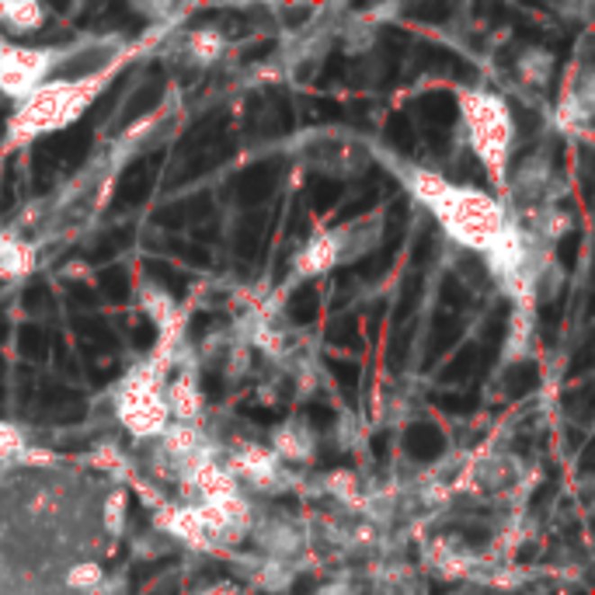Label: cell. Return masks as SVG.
<instances>
[{
    "instance_id": "obj_11",
    "label": "cell",
    "mask_w": 595,
    "mask_h": 595,
    "mask_svg": "<svg viewBox=\"0 0 595 595\" xmlns=\"http://www.w3.org/2000/svg\"><path fill=\"white\" fill-rule=\"evenodd\" d=\"M102 293L112 300V303H122V300H126V293H130L126 272H122V268H104L102 272Z\"/></svg>"
},
{
    "instance_id": "obj_23",
    "label": "cell",
    "mask_w": 595,
    "mask_h": 595,
    "mask_svg": "<svg viewBox=\"0 0 595 595\" xmlns=\"http://www.w3.org/2000/svg\"><path fill=\"white\" fill-rule=\"evenodd\" d=\"M7 331H11V324H7V317H4V313H0V341H4V338H7Z\"/></svg>"
},
{
    "instance_id": "obj_13",
    "label": "cell",
    "mask_w": 595,
    "mask_h": 595,
    "mask_svg": "<svg viewBox=\"0 0 595 595\" xmlns=\"http://www.w3.org/2000/svg\"><path fill=\"white\" fill-rule=\"evenodd\" d=\"M473 359H477V348L473 345H466V348H460V356L453 359V365H446V373H442V380H466L470 373H473Z\"/></svg>"
},
{
    "instance_id": "obj_9",
    "label": "cell",
    "mask_w": 595,
    "mask_h": 595,
    "mask_svg": "<svg viewBox=\"0 0 595 595\" xmlns=\"http://www.w3.org/2000/svg\"><path fill=\"white\" fill-rule=\"evenodd\" d=\"M432 356H439L446 352L449 345H456V338H460V328H456V320L449 317V313H436V320H432Z\"/></svg>"
},
{
    "instance_id": "obj_3",
    "label": "cell",
    "mask_w": 595,
    "mask_h": 595,
    "mask_svg": "<svg viewBox=\"0 0 595 595\" xmlns=\"http://www.w3.org/2000/svg\"><path fill=\"white\" fill-rule=\"evenodd\" d=\"M150 182H154V167H147V164L130 167V171L122 175V185H119V203H122V206L140 203V199L150 192Z\"/></svg>"
},
{
    "instance_id": "obj_4",
    "label": "cell",
    "mask_w": 595,
    "mask_h": 595,
    "mask_svg": "<svg viewBox=\"0 0 595 595\" xmlns=\"http://www.w3.org/2000/svg\"><path fill=\"white\" fill-rule=\"evenodd\" d=\"M261 237H265V216H248L240 227H237V237H233V248L240 258H255L261 251Z\"/></svg>"
},
{
    "instance_id": "obj_21",
    "label": "cell",
    "mask_w": 595,
    "mask_h": 595,
    "mask_svg": "<svg viewBox=\"0 0 595 595\" xmlns=\"http://www.w3.org/2000/svg\"><path fill=\"white\" fill-rule=\"evenodd\" d=\"M150 341H154V328L150 324H140L136 328V345H150Z\"/></svg>"
},
{
    "instance_id": "obj_14",
    "label": "cell",
    "mask_w": 595,
    "mask_h": 595,
    "mask_svg": "<svg viewBox=\"0 0 595 595\" xmlns=\"http://www.w3.org/2000/svg\"><path fill=\"white\" fill-rule=\"evenodd\" d=\"M387 136L393 147H401V150H411L414 147V132H411V122H408V115H393L387 126Z\"/></svg>"
},
{
    "instance_id": "obj_22",
    "label": "cell",
    "mask_w": 595,
    "mask_h": 595,
    "mask_svg": "<svg viewBox=\"0 0 595 595\" xmlns=\"http://www.w3.org/2000/svg\"><path fill=\"white\" fill-rule=\"evenodd\" d=\"M574 248H578V233H571L568 240H564V258H574Z\"/></svg>"
},
{
    "instance_id": "obj_10",
    "label": "cell",
    "mask_w": 595,
    "mask_h": 595,
    "mask_svg": "<svg viewBox=\"0 0 595 595\" xmlns=\"http://www.w3.org/2000/svg\"><path fill=\"white\" fill-rule=\"evenodd\" d=\"M157 98H160V80L143 84V87L132 95V102L126 104V119H136V115H143V112H150L157 104Z\"/></svg>"
},
{
    "instance_id": "obj_2",
    "label": "cell",
    "mask_w": 595,
    "mask_h": 595,
    "mask_svg": "<svg viewBox=\"0 0 595 595\" xmlns=\"http://www.w3.org/2000/svg\"><path fill=\"white\" fill-rule=\"evenodd\" d=\"M404 449L411 453L414 460H436V456L442 453V436L432 428V425L414 421L411 428L404 432Z\"/></svg>"
},
{
    "instance_id": "obj_7",
    "label": "cell",
    "mask_w": 595,
    "mask_h": 595,
    "mask_svg": "<svg viewBox=\"0 0 595 595\" xmlns=\"http://www.w3.org/2000/svg\"><path fill=\"white\" fill-rule=\"evenodd\" d=\"M421 104H425V119L432 126H449L456 119V102L449 95H428Z\"/></svg>"
},
{
    "instance_id": "obj_5",
    "label": "cell",
    "mask_w": 595,
    "mask_h": 595,
    "mask_svg": "<svg viewBox=\"0 0 595 595\" xmlns=\"http://www.w3.org/2000/svg\"><path fill=\"white\" fill-rule=\"evenodd\" d=\"M289 317H293L296 324L317 320V289H313V285H300V289L293 293V300H289Z\"/></svg>"
},
{
    "instance_id": "obj_20",
    "label": "cell",
    "mask_w": 595,
    "mask_h": 595,
    "mask_svg": "<svg viewBox=\"0 0 595 595\" xmlns=\"http://www.w3.org/2000/svg\"><path fill=\"white\" fill-rule=\"evenodd\" d=\"M335 376L348 390H356V383H359V365L356 363H335Z\"/></svg>"
},
{
    "instance_id": "obj_15",
    "label": "cell",
    "mask_w": 595,
    "mask_h": 595,
    "mask_svg": "<svg viewBox=\"0 0 595 595\" xmlns=\"http://www.w3.org/2000/svg\"><path fill=\"white\" fill-rule=\"evenodd\" d=\"M311 192H313V195H311L313 206H317V209H328V206H335V203H338V195H341V185H338V182H328V178H317Z\"/></svg>"
},
{
    "instance_id": "obj_12",
    "label": "cell",
    "mask_w": 595,
    "mask_h": 595,
    "mask_svg": "<svg viewBox=\"0 0 595 595\" xmlns=\"http://www.w3.org/2000/svg\"><path fill=\"white\" fill-rule=\"evenodd\" d=\"M74 328H77V331H80L84 338H87V341L102 345V348H112V345H115V338H112V331L104 328L102 320H91V317H77V320H74Z\"/></svg>"
},
{
    "instance_id": "obj_6",
    "label": "cell",
    "mask_w": 595,
    "mask_h": 595,
    "mask_svg": "<svg viewBox=\"0 0 595 595\" xmlns=\"http://www.w3.org/2000/svg\"><path fill=\"white\" fill-rule=\"evenodd\" d=\"M536 383H540V373H536L533 363H516L509 369V380H505V387H509L512 397H522V393L536 390Z\"/></svg>"
},
{
    "instance_id": "obj_17",
    "label": "cell",
    "mask_w": 595,
    "mask_h": 595,
    "mask_svg": "<svg viewBox=\"0 0 595 595\" xmlns=\"http://www.w3.org/2000/svg\"><path fill=\"white\" fill-rule=\"evenodd\" d=\"M436 404H439L442 411L466 414V411H473V404H477V401H473V397H460V393H456V397H453V393H442Z\"/></svg>"
},
{
    "instance_id": "obj_19",
    "label": "cell",
    "mask_w": 595,
    "mask_h": 595,
    "mask_svg": "<svg viewBox=\"0 0 595 595\" xmlns=\"http://www.w3.org/2000/svg\"><path fill=\"white\" fill-rule=\"evenodd\" d=\"M418 293H421V279L411 275L408 285H404V296H401V317H404V313H411V307L418 303Z\"/></svg>"
},
{
    "instance_id": "obj_16",
    "label": "cell",
    "mask_w": 595,
    "mask_h": 595,
    "mask_svg": "<svg viewBox=\"0 0 595 595\" xmlns=\"http://www.w3.org/2000/svg\"><path fill=\"white\" fill-rule=\"evenodd\" d=\"M147 275H154V283L167 285V289H182L178 272H175L171 265H164V261H147Z\"/></svg>"
},
{
    "instance_id": "obj_18",
    "label": "cell",
    "mask_w": 595,
    "mask_h": 595,
    "mask_svg": "<svg viewBox=\"0 0 595 595\" xmlns=\"http://www.w3.org/2000/svg\"><path fill=\"white\" fill-rule=\"evenodd\" d=\"M442 300H446V307H449V311H460V307H464V300H466L464 285L456 283V279H446V285H442Z\"/></svg>"
},
{
    "instance_id": "obj_1",
    "label": "cell",
    "mask_w": 595,
    "mask_h": 595,
    "mask_svg": "<svg viewBox=\"0 0 595 595\" xmlns=\"http://www.w3.org/2000/svg\"><path fill=\"white\" fill-rule=\"evenodd\" d=\"M272 188H275V167L258 164V167H248V171L240 175L237 195H240L244 206H258V203H265V199L272 195Z\"/></svg>"
},
{
    "instance_id": "obj_8",
    "label": "cell",
    "mask_w": 595,
    "mask_h": 595,
    "mask_svg": "<svg viewBox=\"0 0 595 595\" xmlns=\"http://www.w3.org/2000/svg\"><path fill=\"white\" fill-rule=\"evenodd\" d=\"M18 348H22V356L32 359V363H39V359H46V352H50V338L42 328H22V335H18Z\"/></svg>"
}]
</instances>
